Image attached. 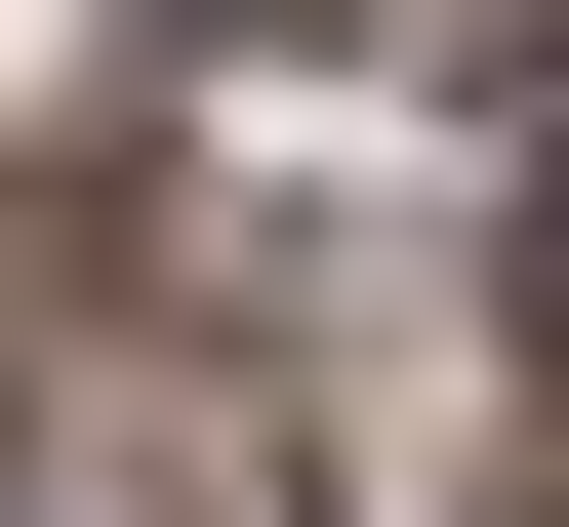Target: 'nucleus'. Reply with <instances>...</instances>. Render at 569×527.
<instances>
[{
    "label": "nucleus",
    "mask_w": 569,
    "mask_h": 527,
    "mask_svg": "<svg viewBox=\"0 0 569 527\" xmlns=\"http://www.w3.org/2000/svg\"><path fill=\"white\" fill-rule=\"evenodd\" d=\"M529 365H569V82H529Z\"/></svg>",
    "instance_id": "obj_1"
}]
</instances>
